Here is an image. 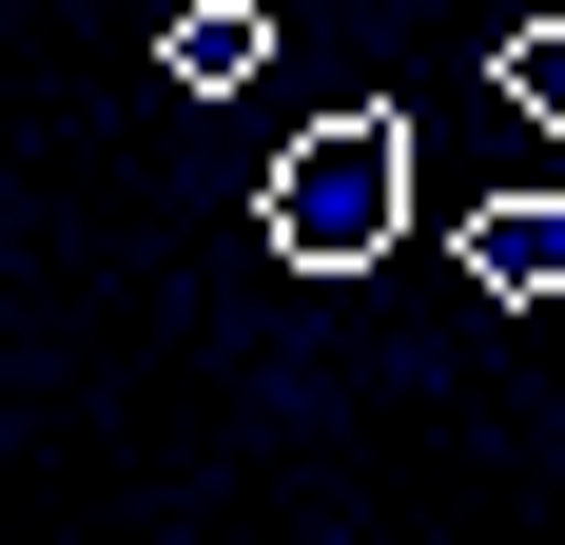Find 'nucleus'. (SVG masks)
Masks as SVG:
<instances>
[{"instance_id":"nucleus-1","label":"nucleus","mask_w":565,"mask_h":545,"mask_svg":"<svg viewBox=\"0 0 565 545\" xmlns=\"http://www.w3.org/2000/svg\"><path fill=\"white\" fill-rule=\"evenodd\" d=\"M254 234H274L292 272H371L409 234V137L391 117H312V137L274 157V195H254Z\"/></svg>"},{"instance_id":"nucleus-2","label":"nucleus","mask_w":565,"mask_h":545,"mask_svg":"<svg viewBox=\"0 0 565 545\" xmlns=\"http://www.w3.org/2000/svg\"><path fill=\"white\" fill-rule=\"evenodd\" d=\"M468 272H488L508 312H546L565 292V195H488V215H468Z\"/></svg>"},{"instance_id":"nucleus-3","label":"nucleus","mask_w":565,"mask_h":545,"mask_svg":"<svg viewBox=\"0 0 565 545\" xmlns=\"http://www.w3.org/2000/svg\"><path fill=\"white\" fill-rule=\"evenodd\" d=\"M175 78H195V98H234V78H254V58H274V20H254V0H195V20H175Z\"/></svg>"},{"instance_id":"nucleus-4","label":"nucleus","mask_w":565,"mask_h":545,"mask_svg":"<svg viewBox=\"0 0 565 545\" xmlns=\"http://www.w3.org/2000/svg\"><path fill=\"white\" fill-rule=\"evenodd\" d=\"M488 78H508V117H565V20H508V58H488Z\"/></svg>"}]
</instances>
